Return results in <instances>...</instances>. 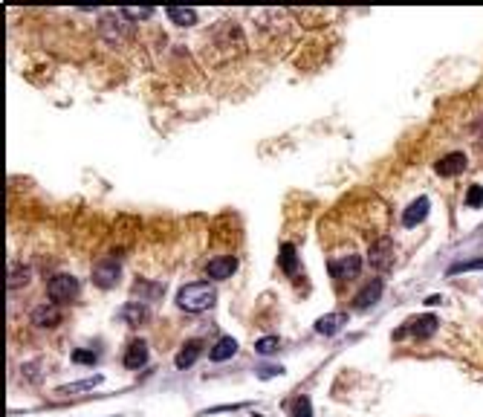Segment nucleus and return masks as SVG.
<instances>
[{
    "mask_svg": "<svg viewBox=\"0 0 483 417\" xmlns=\"http://www.w3.org/2000/svg\"><path fill=\"white\" fill-rule=\"evenodd\" d=\"M122 278V264L116 258H107V261H99L93 267V281L95 287H104V290H110V287H116V281Z\"/></svg>",
    "mask_w": 483,
    "mask_h": 417,
    "instance_id": "obj_2",
    "label": "nucleus"
},
{
    "mask_svg": "<svg viewBox=\"0 0 483 417\" xmlns=\"http://www.w3.org/2000/svg\"><path fill=\"white\" fill-rule=\"evenodd\" d=\"M281 267L286 276H295L298 272V255H295V247L293 244H284L281 247Z\"/></svg>",
    "mask_w": 483,
    "mask_h": 417,
    "instance_id": "obj_15",
    "label": "nucleus"
},
{
    "mask_svg": "<svg viewBox=\"0 0 483 417\" xmlns=\"http://www.w3.org/2000/svg\"><path fill=\"white\" fill-rule=\"evenodd\" d=\"M428 197H417L408 208H405V212H402V227H405V229H414V227H420V223L428 218Z\"/></svg>",
    "mask_w": 483,
    "mask_h": 417,
    "instance_id": "obj_6",
    "label": "nucleus"
},
{
    "mask_svg": "<svg viewBox=\"0 0 483 417\" xmlns=\"http://www.w3.org/2000/svg\"><path fill=\"white\" fill-rule=\"evenodd\" d=\"M168 18L176 24V26H191L197 21V12L194 9H180V6H171L168 9Z\"/></svg>",
    "mask_w": 483,
    "mask_h": 417,
    "instance_id": "obj_17",
    "label": "nucleus"
},
{
    "mask_svg": "<svg viewBox=\"0 0 483 417\" xmlns=\"http://www.w3.org/2000/svg\"><path fill=\"white\" fill-rule=\"evenodd\" d=\"M466 168V157L463 154H448L443 157L437 163V174H443V177H455V174H460Z\"/></svg>",
    "mask_w": 483,
    "mask_h": 417,
    "instance_id": "obj_13",
    "label": "nucleus"
},
{
    "mask_svg": "<svg viewBox=\"0 0 483 417\" xmlns=\"http://www.w3.org/2000/svg\"><path fill=\"white\" fill-rule=\"evenodd\" d=\"M293 417H313V406L307 397H298L295 406H293Z\"/></svg>",
    "mask_w": 483,
    "mask_h": 417,
    "instance_id": "obj_24",
    "label": "nucleus"
},
{
    "mask_svg": "<svg viewBox=\"0 0 483 417\" xmlns=\"http://www.w3.org/2000/svg\"><path fill=\"white\" fill-rule=\"evenodd\" d=\"M73 362L93 365V362H95V354H93V351H73Z\"/></svg>",
    "mask_w": 483,
    "mask_h": 417,
    "instance_id": "obj_26",
    "label": "nucleus"
},
{
    "mask_svg": "<svg viewBox=\"0 0 483 417\" xmlns=\"http://www.w3.org/2000/svg\"><path fill=\"white\" fill-rule=\"evenodd\" d=\"M345 325H347V313H327V316H321L316 322V330L321 336H336Z\"/></svg>",
    "mask_w": 483,
    "mask_h": 417,
    "instance_id": "obj_7",
    "label": "nucleus"
},
{
    "mask_svg": "<svg viewBox=\"0 0 483 417\" xmlns=\"http://www.w3.org/2000/svg\"><path fill=\"white\" fill-rule=\"evenodd\" d=\"M32 322L38 328H55L61 322V310L53 308V304H41V308L32 310Z\"/></svg>",
    "mask_w": 483,
    "mask_h": 417,
    "instance_id": "obj_9",
    "label": "nucleus"
},
{
    "mask_svg": "<svg viewBox=\"0 0 483 417\" xmlns=\"http://www.w3.org/2000/svg\"><path fill=\"white\" fill-rule=\"evenodd\" d=\"M370 267L385 272V269H391L394 267V240L391 238H379L374 247H370Z\"/></svg>",
    "mask_w": 483,
    "mask_h": 417,
    "instance_id": "obj_3",
    "label": "nucleus"
},
{
    "mask_svg": "<svg viewBox=\"0 0 483 417\" xmlns=\"http://www.w3.org/2000/svg\"><path fill=\"white\" fill-rule=\"evenodd\" d=\"M237 269V258H232V255H223V258H215L212 264H208V278H229L232 272Z\"/></svg>",
    "mask_w": 483,
    "mask_h": 417,
    "instance_id": "obj_10",
    "label": "nucleus"
},
{
    "mask_svg": "<svg viewBox=\"0 0 483 417\" xmlns=\"http://www.w3.org/2000/svg\"><path fill=\"white\" fill-rule=\"evenodd\" d=\"M237 354V339H232V336H220L217 345L212 348V362H226Z\"/></svg>",
    "mask_w": 483,
    "mask_h": 417,
    "instance_id": "obj_12",
    "label": "nucleus"
},
{
    "mask_svg": "<svg viewBox=\"0 0 483 417\" xmlns=\"http://www.w3.org/2000/svg\"><path fill=\"white\" fill-rule=\"evenodd\" d=\"M29 276H32L29 267H12V269H9V290H18L21 284L29 281Z\"/></svg>",
    "mask_w": 483,
    "mask_h": 417,
    "instance_id": "obj_19",
    "label": "nucleus"
},
{
    "mask_svg": "<svg viewBox=\"0 0 483 417\" xmlns=\"http://www.w3.org/2000/svg\"><path fill=\"white\" fill-rule=\"evenodd\" d=\"M46 293H50L53 301H70L78 293V278H73V276H55V278H50V284H46Z\"/></svg>",
    "mask_w": 483,
    "mask_h": 417,
    "instance_id": "obj_4",
    "label": "nucleus"
},
{
    "mask_svg": "<svg viewBox=\"0 0 483 417\" xmlns=\"http://www.w3.org/2000/svg\"><path fill=\"white\" fill-rule=\"evenodd\" d=\"M278 345H281L278 336H264V339H257L255 351H257L261 357H269V354H275V351H278Z\"/></svg>",
    "mask_w": 483,
    "mask_h": 417,
    "instance_id": "obj_21",
    "label": "nucleus"
},
{
    "mask_svg": "<svg viewBox=\"0 0 483 417\" xmlns=\"http://www.w3.org/2000/svg\"><path fill=\"white\" fill-rule=\"evenodd\" d=\"M327 269H330V276H333V278H339V281L356 278V276H359V269H362V258H359V255H345V258L330 261Z\"/></svg>",
    "mask_w": 483,
    "mask_h": 417,
    "instance_id": "obj_5",
    "label": "nucleus"
},
{
    "mask_svg": "<svg viewBox=\"0 0 483 417\" xmlns=\"http://www.w3.org/2000/svg\"><path fill=\"white\" fill-rule=\"evenodd\" d=\"M122 316H125V319H127V322H131V325H142L145 319H148V310H145V304H139V301H131V304H125Z\"/></svg>",
    "mask_w": 483,
    "mask_h": 417,
    "instance_id": "obj_18",
    "label": "nucleus"
},
{
    "mask_svg": "<svg viewBox=\"0 0 483 417\" xmlns=\"http://www.w3.org/2000/svg\"><path fill=\"white\" fill-rule=\"evenodd\" d=\"M145 362H148V345L145 339H134L125 351V368H142Z\"/></svg>",
    "mask_w": 483,
    "mask_h": 417,
    "instance_id": "obj_8",
    "label": "nucleus"
},
{
    "mask_svg": "<svg viewBox=\"0 0 483 417\" xmlns=\"http://www.w3.org/2000/svg\"><path fill=\"white\" fill-rule=\"evenodd\" d=\"M200 348H203V342L200 339H191V342H185L183 345V351L176 354V368H188V365H194L197 362V357H200Z\"/></svg>",
    "mask_w": 483,
    "mask_h": 417,
    "instance_id": "obj_14",
    "label": "nucleus"
},
{
    "mask_svg": "<svg viewBox=\"0 0 483 417\" xmlns=\"http://www.w3.org/2000/svg\"><path fill=\"white\" fill-rule=\"evenodd\" d=\"M379 296H382V278H374L356 299H353V308H356V310H367Z\"/></svg>",
    "mask_w": 483,
    "mask_h": 417,
    "instance_id": "obj_11",
    "label": "nucleus"
},
{
    "mask_svg": "<svg viewBox=\"0 0 483 417\" xmlns=\"http://www.w3.org/2000/svg\"><path fill=\"white\" fill-rule=\"evenodd\" d=\"M284 371V368H278V365H269V368H261V371H257V377H264V380H269V377H278Z\"/></svg>",
    "mask_w": 483,
    "mask_h": 417,
    "instance_id": "obj_27",
    "label": "nucleus"
},
{
    "mask_svg": "<svg viewBox=\"0 0 483 417\" xmlns=\"http://www.w3.org/2000/svg\"><path fill=\"white\" fill-rule=\"evenodd\" d=\"M469 269H483V258H475V261H457L448 267V276H457V272H469Z\"/></svg>",
    "mask_w": 483,
    "mask_h": 417,
    "instance_id": "obj_22",
    "label": "nucleus"
},
{
    "mask_svg": "<svg viewBox=\"0 0 483 417\" xmlns=\"http://www.w3.org/2000/svg\"><path fill=\"white\" fill-rule=\"evenodd\" d=\"M466 206H469V208H480V206H483V186H469Z\"/></svg>",
    "mask_w": 483,
    "mask_h": 417,
    "instance_id": "obj_23",
    "label": "nucleus"
},
{
    "mask_svg": "<svg viewBox=\"0 0 483 417\" xmlns=\"http://www.w3.org/2000/svg\"><path fill=\"white\" fill-rule=\"evenodd\" d=\"M102 382V377H90V380H84V382H73V386H61L58 389V394L61 397H67V394H75V391H87V389H93V386H99Z\"/></svg>",
    "mask_w": 483,
    "mask_h": 417,
    "instance_id": "obj_20",
    "label": "nucleus"
},
{
    "mask_svg": "<svg viewBox=\"0 0 483 417\" xmlns=\"http://www.w3.org/2000/svg\"><path fill=\"white\" fill-rule=\"evenodd\" d=\"M215 284L212 281H194V284H185L180 287L176 293V304L188 313H203V310H212L215 308Z\"/></svg>",
    "mask_w": 483,
    "mask_h": 417,
    "instance_id": "obj_1",
    "label": "nucleus"
},
{
    "mask_svg": "<svg viewBox=\"0 0 483 417\" xmlns=\"http://www.w3.org/2000/svg\"><path fill=\"white\" fill-rule=\"evenodd\" d=\"M408 330H414L417 336H431L434 330H437V316H420V319H414Z\"/></svg>",
    "mask_w": 483,
    "mask_h": 417,
    "instance_id": "obj_16",
    "label": "nucleus"
},
{
    "mask_svg": "<svg viewBox=\"0 0 483 417\" xmlns=\"http://www.w3.org/2000/svg\"><path fill=\"white\" fill-rule=\"evenodd\" d=\"M122 15H125V18H131V21H145V18H151V15H154V9H131V6H127V9H122Z\"/></svg>",
    "mask_w": 483,
    "mask_h": 417,
    "instance_id": "obj_25",
    "label": "nucleus"
}]
</instances>
